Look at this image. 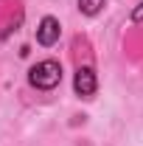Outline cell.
<instances>
[{
    "instance_id": "5b68a950",
    "label": "cell",
    "mask_w": 143,
    "mask_h": 146,
    "mask_svg": "<svg viewBox=\"0 0 143 146\" xmlns=\"http://www.w3.org/2000/svg\"><path fill=\"white\" fill-rule=\"evenodd\" d=\"M140 20H143V3L138 9H132V23H140Z\"/></svg>"
},
{
    "instance_id": "277c9868",
    "label": "cell",
    "mask_w": 143,
    "mask_h": 146,
    "mask_svg": "<svg viewBox=\"0 0 143 146\" xmlns=\"http://www.w3.org/2000/svg\"><path fill=\"white\" fill-rule=\"evenodd\" d=\"M79 9H81V14L95 17V14L104 9V0H79Z\"/></svg>"
},
{
    "instance_id": "7a4b0ae2",
    "label": "cell",
    "mask_w": 143,
    "mask_h": 146,
    "mask_svg": "<svg viewBox=\"0 0 143 146\" xmlns=\"http://www.w3.org/2000/svg\"><path fill=\"white\" fill-rule=\"evenodd\" d=\"M59 20L56 17H42L39 20V25H36V42L39 45H45V48H51L56 39H59Z\"/></svg>"
},
{
    "instance_id": "6da1fadb",
    "label": "cell",
    "mask_w": 143,
    "mask_h": 146,
    "mask_svg": "<svg viewBox=\"0 0 143 146\" xmlns=\"http://www.w3.org/2000/svg\"><path fill=\"white\" fill-rule=\"evenodd\" d=\"M31 84L39 87V90H54L56 84L62 82V68H59V62L54 59H45V62H39L31 68Z\"/></svg>"
},
{
    "instance_id": "3957f363",
    "label": "cell",
    "mask_w": 143,
    "mask_h": 146,
    "mask_svg": "<svg viewBox=\"0 0 143 146\" xmlns=\"http://www.w3.org/2000/svg\"><path fill=\"white\" fill-rule=\"evenodd\" d=\"M73 87H76V93L79 96H93L95 93V87H98V82H95V73H93V68H79L76 70V79H73Z\"/></svg>"
}]
</instances>
